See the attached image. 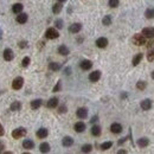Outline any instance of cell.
<instances>
[{"label":"cell","mask_w":154,"mask_h":154,"mask_svg":"<svg viewBox=\"0 0 154 154\" xmlns=\"http://www.w3.org/2000/svg\"><path fill=\"white\" fill-rule=\"evenodd\" d=\"M30 62H31L30 57H24L23 60H21V67L23 68H28L30 65Z\"/></svg>","instance_id":"obj_33"},{"label":"cell","mask_w":154,"mask_h":154,"mask_svg":"<svg viewBox=\"0 0 154 154\" xmlns=\"http://www.w3.org/2000/svg\"><path fill=\"white\" fill-rule=\"evenodd\" d=\"M3 57H4L5 60L11 62L12 59L14 58V54H13V51H12L11 49H5L4 52H3Z\"/></svg>","instance_id":"obj_5"},{"label":"cell","mask_w":154,"mask_h":154,"mask_svg":"<svg viewBox=\"0 0 154 154\" xmlns=\"http://www.w3.org/2000/svg\"><path fill=\"white\" fill-rule=\"evenodd\" d=\"M62 8H63V6H62V3H57V4H55L54 6H52V12L55 14H58L59 12L62 11Z\"/></svg>","instance_id":"obj_28"},{"label":"cell","mask_w":154,"mask_h":154,"mask_svg":"<svg viewBox=\"0 0 154 154\" xmlns=\"http://www.w3.org/2000/svg\"><path fill=\"white\" fill-rule=\"evenodd\" d=\"M23 8H24V6L21 5V4H14L13 6H12V11H13V13H20V12L23 11Z\"/></svg>","instance_id":"obj_27"},{"label":"cell","mask_w":154,"mask_h":154,"mask_svg":"<svg viewBox=\"0 0 154 154\" xmlns=\"http://www.w3.org/2000/svg\"><path fill=\"white\" fill-rule=\"evenodd\" d=\"M142 33L146 38H149V39H153L154 38V28H145L142 30Z\"/></svg>","instance_id":"obj_7"},{"label":"cell","mask_w":154,"mask_h":154,"mask_svg":"<svg viewBox=\"0 0 154 154\" xmlns=\"http://www.w3.org/2000/svg\"><path fill=\"white\" fill-rule=\"evenodd\" d=\"M47 108H56L58 106V98L57 97H52V98H50L47 101V103H46Z\"/></svg>","instance_id":"obj_19"},{"label":"cell","mask_w":154,"mask_h":154,"mask_svg":"<svg viewBox=\"0 0 154 154\" xmlns=\"http://www.w3.org/2000/svg\"><path fill=\"white\" fill-rule=\"evenodd\" d=\"M58 54L62 55V56H67V55L70 54V51H69V49H68L65 45H60V46L58 47Z\"/></svg>","instance_id":"obj_21"},{"label":"cell","mask_w":154,"mask_h":154,"mask_svg":"<svg viewBox=\"0 0 154 154\" xmlns=\"http://www.w3.org/2000/svg\"><path fill=\"white\" fill-rule=\"evenodd\" d=\"M102 23H103V25H106V26H109V25L111 24V17L110 16H104L103 19H102Z\"/></svg>","instance_id":"obj_35"},{"label":"cell","mask_w":154,"mask_h":154,"mask_svg":"<svg viewBox=\"0 0 154 154\" xmlns=\"http://www.w3.org/2000/svg\"><path fill=\"white\" fill-rule=\"evenodd\" d=\"M76 115L78 119H85L88 116V109L87 108H78L76 111Z\"/></svg>","instance_id":"obj_11"},{"label":"cell","mask_w":154,"mask_h":154,"mask_svg":"<svg viewBox=\"0 0 154 154\" xmlns=\"http://www.w3.org/2000/svg\"><path fill=\"white\" fill-rule=\"evenodd\" d=\"M132 42H133V44H135V45H138V46L145 45V44H146V37H145L142 33H141V34H140V33H136V34L133 36Z\"/></svg>","instance_id":"obj_1"},{"label":"cell","mask_w":154,"mask_h":154,"mask_svg":"<svg viewBox=\"0 0 154 154\" xmlns=\"http://www.w3.org/2000/svg\"><path fill=\"white\" fill-rule=\"evenodd\" d=\"M49 132L46 128H39V129L37 131V138H39V139H45L47 136Z\"/></svg>","instance_id":"obj_17"},{"label":"cell","mask_w":154,"mask_h":154,"mask_svg":"<svg viewBox=\"0 0 154 154\" xmlns=\"http://www.w3.org/2000/svg\"><path fill=\"white\" fill-rule=\"evenodd\" d=\"M62 145L64 147H71L74 145V139L70 138V136H65V138L63 139V141H62Z\"/></svg>","instance_id":"obj_16"},{"label":"cell","mask_w":154,"mask_h":154,"mask_svg":"<svg viewBox=\"0 0 154 154\" xmlns=\"http://www.w3.org/2000/svg\"><path fill=\"white\" fill-rule=\"evenodd\" d=\"M91 134L94 136H100L101 135V127L100 126H93V128H91Z\"/></svg>","instance_id":"obj_29"},{"label":"cell","mask_w":154,"mask_h":154,"mask_svg":"<svg viewBox=\"0 0 154 154\" xmlns=\"http://www.w3.org/2000/svg\"><path fill=\"white\" fill-rule=\"evenodd\" d=\"M74 128H75V131L77 132V133H83L84 131H85V123L84 122H76L75 123V126H74Z\"/></svg>","instance_id":"obj_14"},{"label":"cell","mask_w":154,"mask_h":154,"mask_svg":"<svg viewBox=\"0 0 154 154\" xmlns=\"http://www.w3.org/2000/svg\"><path fill=\"white\" fill-rule=\"evenodd\" d=\"M4 147H5L4 144H3V142H0V153H1V152L4 151Z\"/></svg>","instance_id":"obj_44"},{"label":"cell","mask_w":154,"mask_h":154,"mask_svg":"<svg viewBox=\"0 0 154 154\" xmlns=\"http://www.w3.org/2000/svg\"><path fill=\"white\" fill-rule=\"evenodd\" d=\"M60 88H62V82H60V81H58V82H57V84H56V85H55V88H54V91H55V93L59 91V90H60Z\"/></svg>","instance_id":"obj_39"},{"label":"cell","mask_w":154,"mask_h":154,"mask_svg":"<svg viewBox=\"0 0 154 154\" xmlns=\"http://www.w3.org/2000/svg\"><path fill=\"white\" fill-rule=\"evenodd\" d=\"M28 46V42H19V47L20 49H24V47H26Z\"/></svg>","instance_id":"obj_41"},{"label":"cell","mask_w":154,"mask_h":154,"mask_svg":"<svg viewBox=\"0 0 154 154\" xmlns=\"http://www.w3.org/2000/svg\"><path fill=\"white\" fill-rule=\"evenodd\" d=\"M110 131H111V133H114V134H120V133L122 132V126H121L120 123H118V122H115V123H113V124L110 126Z\"/></svg>","instance_id":"obj_9"},{"label":"cell","mask_w":154,"mask_h":154,"mask_svg":"<svg viewBox=\"0 0 154 154\" xmlns=\"http://www.w3.org/2000/svg\"><path fill=\"white\" fill-rule=\"evenodd\" d=\"M107 45H108V39L104 37H100L96 41V46L100 49H104V47H107Z\"/></svg>","instance_id":"obj_8"},{"label":"cell","mask_w":154,"mask_h":154,"mask_svg":"<svg viewBox=\"0 0 154 154\" xmlns=\"http://www.w3.org/2000/svg\"><path fill=\"white\" fill-rule=\"evenodd\" d=\"M58 111H59L60 114L67 113V107H65V106H60V107H59V109H58Z\"/></svg>","instance_id":"obj_40"},{"label":"cell","mask_w":154,"mask_h":154,"mask_svg":"<svg viewBox=\"0 0 154 154\" xmlns=\"http://www.w3.org/2000/svg\"><path fill=\"white\" fill-rule=\"evenodd\" d=\"M119 4H120L119 0H109V3H108V5H109L111 8L118 7V6H119Z\"/></svg>","instance_id":"obj_36"},{"label":"cell","mask_w":154,"mask_h":154,"mask_svg":"<svg viewBox=\"0 0 154 154\" xmlns=\"http://www.w3.org/2000/svg\"><path fill=\"white\" fill-rule=\"evenodd\" d=\"M118 153H120V154H121V153H127V151H124V149H120Z\"/></svg>","instance_id":"obj_47"},{"label":"cell","mask_w":154,"mask_h":154,"mask_svg":"<svg viewBox=\"0 0 154 154\" xmlns=\"http://www.w3.org/2000/svg\"><path fill=\"white\" fill-rule=\"evenodd\" d=\"M111 146H113V142L111 141H107V142H103L101 146H100V148L102 149V151H107V149H109V148H111Z\"/></svg>","instance_id":"obj_31"},{"label":"cell","mask_w":154,"mask_h":154,"mask_svg":"<svg viewBox=\"0 0 154 154\" xmlns=\"http://www.w3.org/2000/svg\"><path fill=\"white\" fill-rule=\"evenodd\" d=\"M146 87H147V83H146L145 81H139V82L136 83V88L139 89V90H145Z\"/></svg>","instance_id":"obj_32"},{"label":"cell","mask_w":154,"mask_h":154,"mask_svg":"<svg viewBox=\"0 0 154 154\" xmlns=\"http://www.w3.org/2000/svg\"><path fill=\"white\" fill-rule=\"evenodd\" d=\"M152 78L154 80V71H152Z\"/></svg>","instance_id":"obj_50"},{"label":"cell","mask_w":154,"mask_h":154,"mask_svg":"<svg viewBox=\"0 0 154 154\" xmlns=\"http://www.w3.org/2000/svg\"><path fill=\"white\" fill-rule=\"evenodd\" d=\"M96 121H97V116H94V118L90 120V122H91V123H94V122H96Z\"/></svg>","instance_id":"obj_46"},{"label":"cell","mask_w":154,"mask_h":154,"mask_svg":"<svg viewBox=\"0 0 154 154\" xmlns=\"http://www.w3.org/2000/svg\"><path fill=\"white\" fill-rule=\"evenodd\" d=\"M142 57H144V55H142V54H138L136 56H134V58H133V60H132L133 65H134V67L139 65V64L141 63V59H142Z\"/></svg>","instance_id":"obj_22"},{"label":"cell","mask_w":154,"mask_h":154,"mask_svg":"<svg viewBox=\"0 0 154 154\" xmlns=\"http://www.w3.org/2000/svg\"><path fill=\"white\" fill-rule=\"evenodd\" d=\"M20 109H21V103H20L19 101H14L13 103L11 104V110L12 111H18Z\"/></svg>","instance_id":"obj_23"},{"label":"cell","mask_w":154,"mask_h":154,"mask_svg":"<svg viewBox=\"0 0 154 154\" xmlns=\"http://www.w3.org/2000/svg\"><path fill=\"white\" fill-rule=\"evenodd\" d=\"M81 30H82V25L80 23H75V24L70 25V28H69V32H71V33H78Z\"/></svg>","instance_id":"obj_10"},{"label":"cell","mask_w":154,"mask_h":154,"mask_svg":"<svg viewBox=\"0 0 154 154\" xmlns=\"http://www.w3.org/2000/svg\"><path fill=\"white\" fill-rule=\"evenodd\" d=\"M65 71H67V72H65V74H67V75H70V68H68V69H67V70H65Z\"/></svg>","instance_id":"obj_48"},{"label":"cell","mask_w":154,"mask_h":154,"mask_svg":"<svg viewBox=\"0 0 154 154\" xmlns=\"http://www.w3.org/2000/svg\"><path fill=\"white\" fill-rule=\"evenodd\" d=\"M64 1H67V0H58V3H64Z\"/></svg>","instance_id":"obj_49"},{"label":"cell","mask_w":154,"mask_h":154,"mask_svg":"<svg viewBox=\"0 0 154 154\" xmlns=\"http://www.w3.org/2000/svg\"><path fill=\"white\" fill-rule=\"evenodd\" d=\"M148 145H149V140L147 138H141L138 140V146L140 148H146Z\"/></svg>","instance_id":"obj_15"},{"label":"cell","mask_w":154,"mask_h":154,"mask_svg":"<svg viewBox=\"0 0 154 154\" xmlns=\"http://www.w3.org/2000/svg\"><path fill=\"white\" fill-rule=\"evenodd\" d=\"M26 133H28V131L25 129V128L19 127V128H17V129H14L13 132H12L11 135H12V138H13V139H20V138L26 135Z\"/></svg>","instance_id":"obj_2"},{"label":"cell","mask_w":154,"mask_h":154,"mask_svg":"<svg viewBox=\"0 0 154 154\" xmlns=\"http://www.w3.org/2000/svg\"><path fill=\"white\" fill-rule=\"evenodd\" d=\"M55 25H56L57 29H62V28H63V20H62V19H57V20L55 21Z\"/></svg>","instance_id":"obj_38"},{"label":"cell","mask_w":154,"mask_h":154,"mask_svg":"<svg viewBox=\"0 0 154 154\" xmlns=\"http://www.w3.org/2000/svg\"><path fill=\"white\" fill-rule=\"evenodd\" d=\"M146 44H147V47H152V46L154 45V41H149L148 43L146 42Z\"/></svg>","instance_id":"obj_42"},{"label":"cell","mask_w":154,"mask_h":154,"mask_svg":"<svg viewBox=\"0 0 154 154\" xmlns=\"http://www.w3.org/2000/svg\"><path fill=\"white\" fill-rule=\"evenodd\" d=\"M23 147L25 149H32L34 147V142L32 140L30 139H26V140H24V142H23Z\"/></svg>","instance_id":"obj_20"},{"label":"cell","mask_w":154,"mask_h":154,"mask_svg":"<svg viewBox=\"0 0 154 154\" xmlns=\"http://www.w3.org/2000/svg\"><path fill=\"white\" fill-rule=\"evenodd\" d=\"M3 135H4V127L0 123V136H3Z\"/></svg>","instance_id":"obj_43"},{"label":"cell","mask_w":154,"mask_h":154,"mask_svg":"<svg viewBox=\"0 0 154 154\" xmlns=\"http://www.w3.org/2000/svg\"><path fill=\"white\" fill-rule=\"evenodd\" d=\"M45 37L47 38V39H57V38L59 37V33L55 28H50L45 31Z\"/></svg>","instance_id":"obj_3"},{"label":"cell","mask_w":154,"mask_h":154,"mask_svg":"<svg viewBox=\"0 0 154 154\" xmlns=\"http://www.w3.org/2000/svg\"><path fill=\"white\" fill-rule=\"evenodd\" d=\"M101 78V71L100 70H95L93 72H90V75H89V81L90 82H97L98 80Z\"/></svg>","instance_id":"obj_6"},{"label":"cell","mask_w":154,"mask_h":154,"mask_svg":"<svg viewBox=\"0 0 154 154\" xmlns=\"http://www.w3.org/2000/svg\"><path fill=\"white\" fill-rule=\"evenodd\" d=\"M28 14L26 13H18V16H17V23H19V24H25L28 21Z\"/></svg>","instance_id":"obj_18"},{"label":"cell","mask_w":154,"mask_h":154,"mask_svg":"<svg viewBox=\"0 0 154 154\" xmlns=\"http://www.w3.org/2000/svg\"><path fill=\"white\" fill-rule=\"evenodd\" d=\"M126 140H127V138H123L122 140H120V141H119V145H122V144L124 142V141H126Z\"/></svg>","instance_id":"obj_45"},{"label":"cell","mask_w":154,"mask_h":154,"mask_svg":"<svg viewBox=\"0 0 154 154\" xmlns=\"http://www.w3.org/2000/svg\"><path fill=\"white\" fill-rule=\"evenodd\" d=\"M93 149V146L90 144H87V145H83L82 146V152L83 153H90Z\"/></svg>","instance_id":"obj_34"},{"label":"cell","mask_w":154,"mask_h":154,"mask_svg":"<svg viewBox=\"0 0 154 154\" xmlns=\"http://www.w3.org/2000/svg\"><path fill=\"white\" fill-rule=\"evenodd\" d=\"M49 69L52 70V71H58L60 69V64L59 63H56V62H51L49 64Z\"/></svg>","instance_id":"obj_24"},{"label":"cell","mask_w":154,"mask_h":154,"mask_svg":"<svg viewBox=\"0 0 154 154\" xmlns=\"http://www.w3.org/2000/svg\"><path fill=\"white\" fill-rule=\"evenodd\" d=\"M145 17L147 19H153L154 18V8H147L145 12Z\"/></svg>","instance_id":"obj_30"},{"label":"cell","mask_w":154,"mask_h":154,"mask_svg":"<svg viewBox=\"0 0 154 154\" xmlns=\"http://www.w3.org/2000/svg\"><path fill=\"white\" fill-rule=\"evenodd\" d=\"M141 109L142 110H149L151 108H152V106H153V103H152V101L151 100H148V98H146V100H144L142 102H141Z\"/></svg>","instance_id":"obj_12"},{"label":"cell","mask_w":154,"mask_h":154,"mask_svg":"<svg viewBox=\"0 0 154 154\" xmlns=\"http://www.w3.org/2000/svg\"><path fill=\"white\" fill-rule=\"evenodd\" d=\"M147 59H148L149 62H153V60H154V49H152V50L148 51V54H147Z\"/></svg>","instance_id":"obj_37"},{"label":"cell","mask_w":154,"mask_h":154,"mask_svg":"<svg viewBox=\"0 0 154 154\" xmlns=\"http://www.w3.org/2000/svg\"><path fill=\"white\" fill-rule=\"evenodd\" d=\"M39 151H41L42 153H49V152H50V145H49L47 142H43V144H41V146H39Z\"/></svg>","instance_id":"obj_26"},{"label":"cell","mask_w":154,"mask_h":154,"mask_svg":"<svg viewBox=\"0 0 154 154\" xmlns=\"http://www.w3.org/2000/svg\"><path fill=\"white\" fill-rule=\"evenodd\" d=\"M41 106H42V100H39V98H38V100H33V101L31 102V108H32L33 110L38 109Z\"/></svg>","instance_id":"obj_25"},{"label":"cell","mask_w":154,"mask_h":154,"mask_svg":"<svg viewBox=\"0 0 154 154\" xmlns=\"http://www.w3.org/2000/svg\"><path fill=\"white\" fill-rule=\"evenodd\" d=\"M23 84H24V78L23 77H16L12 82V88L14 89V90H19V89L23 88Z\"/></svg>","instance_id":"obj_4"},{"label":"cell","mask_w":154,"mask_h":154,"mask_svg":"<svg viewBox=\"0 0 154 154\" xmlns=\"http://www.w3.org/2000/svg\"><path fill=\"white\" fill-rule=\"evenodd\" d=\"M80 65H81V68L83 70H90L93 68V63H91V60H89V59H84V60L81 62Z\"/></svg>","instance_id":"obj_13"}]
</instances>
